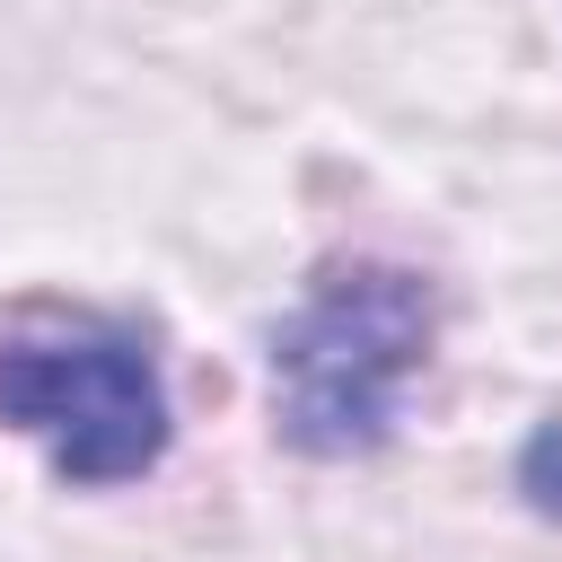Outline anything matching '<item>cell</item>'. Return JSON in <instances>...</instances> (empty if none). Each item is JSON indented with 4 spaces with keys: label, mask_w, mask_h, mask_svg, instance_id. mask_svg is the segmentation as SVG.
Instances as JSON below:
<instances>
[{
    "label": "cell",
    "mask_w": 562,
    "mask_h": 562,
    "mask_svg": "<svg viewBox=\"0 0 562 562\" xmlns=\"http://www.w3.org/2000/svg\"><path fill=\"white\" fill-rule=\"evenodd\" d=\"M439 334V299L422 272L351 255L325 263L307 307L272 334V413L307 457H369L395 430L404 386L422 378Z\"/></svg>",
    "instance_id": "obj_1"
},
{
    "label": "cell",
    "mask_w": 562,
    "mask_h": 562,
    "mask_svg": "<svg viewBox=\"0 0 562 562\" xmlns=\"http://www.w3.org/2000/svg\"><path fill=\"white\" fill-rule=\"evenodd\" d=\"M518 483L536 492V509L553 501V483H562V422H544V430H536V448H527V465H518Z\"/></svg>",
    "instance_id": "obj_3"
},
{
    "label": "cell",
    "mask_w": 562,
    "mask_h": 562,
    "mask_svg": "<svg viewBox=\"0 0 562 562\" xmlns=\"http://www.w3.org/2000/svg\"><path fill=\"white\" fill-rule=\"evenodd\" d=\"M0 430L44 439L61 483H140L167 457V378L149 334L97 307H9Z\"/></svg>",
    "instance_id": "obj_2"
}]
</instances>
